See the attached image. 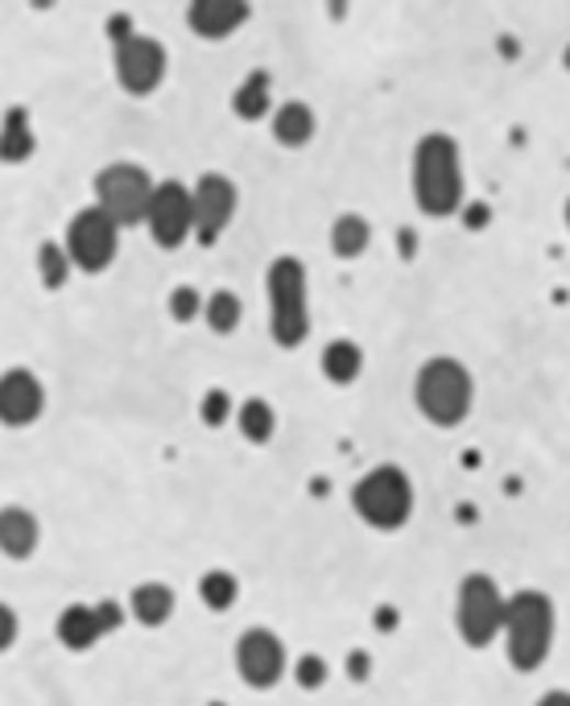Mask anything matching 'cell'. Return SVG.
Wrapping results in <instances>:
<instances>
[{"label": "cell", "mask_w": 570, "mask_h": 706, "mask_svg": "<svg viewBox=\"0 0 570 706\" xmlns=\"http://www.w3.org/2000/svg\"><path fill=\"white\" fill-rule=\"evenodd\" d=\"M199 417H203L208 426H224L227 417H232V396H227L224 389H211V393L203 396V405H199Z\"/></svg>", "instance_id": "28"}, {"label": "cell", "mask_w": 570, "mask_h": 706, "mask_svg": "<svg viewBox=\"0 0 570 706\" xmlns=\"http://www.w3.org/2000/svg\"><path fill=\"white\" fill-rule=\"evenodd\" d=\"M145 224L154 236L157 248H178L194 236V211H190V187L182 182H157L149 211H145Z\"/></svg>", "instance_id": "9"}, {"label": "cell", "mask_w": 570, "mask_h": 706, "mask_svg": "<svg viewBox=\"0 0 570 706\" xmlns=\"http://www.w3.org/2000/svg\"><path fill=\"white\" fill-rule=\"evenodd\" d=\"M18 645V612L9 603H0V653Z\"/></svg>", "instance_id": "30"}, {"label": "cell", "mask_w": 570, "mask_h": 706, "mask_svg": "<svg viewBox=\"0 0 570 706\" xmlns=\"http://www.w3.org/2000/svg\"><path fill=\"white\" fill-rule=\"evenodd\" d=\"M166 46L157 37H145V34H133L124 37L116 46V83L128 91V96H149L161 87L166 79Z\"/></svg>", "instance_id": "10"}, {"label": "cell", "mask_w": 570, "mask_h": 706, "mask_svg": "<svg viewBox=\"0 0 570 706\" xmlns=\"http://www.w3.org/2000/svg\"><path fill=\"white\" fill-rule=\"evenodd\" d=\"M504 640L513 670L534 673L550 657L554 645V603L546 591H517L504 599Z\"/></svg>", "instance_id": "2"}, {"label": "cell", "mask_w": 570, "mask_h": 706, "mask_svg": "<svg viewBox=\"0 0 570 706\" xmlns=\"http://www.w3.org/2000/svg\"><path fill=\"white\" fill-rule=\"evenodd\" d=\"M199 595L208 603L211 612H227L232 603L241 599V583H236V574H227V570H208L203 579H199Z\"/></svg>", "instance_id": "25"}, {"label": "cell", "mask_w": 570, "mask_h": 706, "mask_svg": "<svg viewBox=\"0 0 570 706\" xmlns=\"http://www.w3.org/2000/svg\"><path fill=\"white\" fill-rule=\"evenodd\" d=\"M537 706H570V694H567V690H550V694H546Z\"/></svg>", "instance_id": "32"}, {"label": "cell", "mask_w": 570, "mask_h": 706, "mask_svg": "<svg viewBox=\"0 0 570 706\" xmlns=\"http://www.w3.org/2000/svg\"><path fill=\"white\" fill-rule=\"evenodd\" d=\"M294 677H298V686L302 690H318L323 682H327V661H323L318 653H306L302 661H298Z\"/></svg>", "instance_id": "29"}, {"label": "cell", "mask_w": 570, "mask_h": 706, "mask_svg": "<svg viewBox=\"0 0 570 706\" xmlns=\"http://www.w3.org/2000/svg\"><path fill=\"white\" fill-rule=\"evenodd\" d=\"M364 673H368V657L351 653V677H364Z\"/></svg>", "instance_id": "33"}, {"label": "cell", "mask_w": 570, "mask_h": 706, "mask_svg": "<svg viewBox=\"0 0 570 706\" xmlns=\"http://www.w3.org/2000/svg\"><path fill=\"white\" fill-rule=\"evenodd\" d=\"M34 128H30V116H25V108H13L4 124H0V161H9V166H18L25 157L34 154Z\"/></svg>", "instance_id": "20"}, {"label": "cell", "mask_w": 570, "mask_h": 706, "mask_svg": "<svg viewBox=\"0 0 570 706\" xmlns=\"http://www.w3.org/2000/svg\"><path fill=\"white\" fill-rule=\"evenodd\" d=\"M414 396L426 422H434V426H459V422L471 414L476 384H471V372H467L459 360L434 356V360H426L422 372H417Z\"/></svg>", "instance_id": "4"}, {"label": "cell", "mask_w": 570, "mask_h": 706, "mask_svg": "<svg viewBox=\"0 0 570 706\" xmlns=\"http://www.w3.org/2000/svg\"><path fill=\"white\" fill-rule=\"evenodd\" d=\"M269 96H273L269 70H253V75L232 91V112H236L241 121H260V116H269V104H273Z\"/></svg>", "instance_id": "19"}, {"label": "cell", "mask_w": 570, "mask_h": 706, "mask_svg": "<svg viewBox=\"0 0 570 706\" xmlns=\"http://www.w3.org/2000/svg\"><path fill=\"white\" fill-rule=\"evenodd\" d=\"M236 426H241V434L248 438V442L265 447V442L273 438V430H277L273 405H269V401H260V396H248L241 410H236Z\"/></svg>", "instance_id": "23"}, {"label": "cell", "mask_w": 570, "mask_h": 706, "mask_svg": "<svg viewBox=\"0 0 570 706\" xmlns=\"http://www.w3.org/2000/svg\"><path fill=\"white\" fill-rule=\"evenodd\" d=\"M42 410H46L42 380L34 372H25V368H9L0 377V422L4 426H30V422L42 417Z\"/></svg>", "instance_id": "13"}, {"label": "cell", "mask_w": 570, "mask_h": 706, "mask_svg": "<svg viewBox=\"0 0 570 706\" xmlns=\"http://www.w3.org/2000/svg\"><path fill=\"white\" fill-rule=\"evenodd\" d=\"M273 137L286 149H302L314 137V112L302 100H290L273 112Z\"/></svg>", "instance_id": "17"}, {"label": "cell", "mask_w": 570, "mask_h": 706, "mask_svg": "<svg viewBox=\"0 0 570 706\" xmlns=\"http://www.w3.org/2000/svg\"><path fill=\"white\" fill-rule=\"evenodd\" d=\"M248 18H253V9L244 0H194L187 9V25L199 37H208V42H224Z\"/></svg>", "instance_id": "14"}, {"label": "cell", "mask_w": 570, "mask_h": 706, "mask_svg": "<svg viewBox=\"0 0 570 706\" xmlns=\"http://www.w3.org/2000/svg\"><path fill=\"white\" fill-rule=\"evenodd\" d=\"M104 637V628L96 620V607H83V603H70L67 612L58 616V640L67 645L70 653H83L96 640Z\"/></svg>", "instance_id": "16"}, {"label": "cell", "mask_w": 570, "mask_h": 706, "mask_svg": "<svg viewBox=\"0 0 570 706\" xmlns=\"http://www.w3.org/2000/svg\"><path fill=\"white\" fill-rule=\"evenodd\" d=\"M203 318H208V327L215 330V335H232L244 318L241 298H236L232 290H215L208 302H203Z\"/></svg>", "instance_id": "24"}, {"label": "cell", "mask_w": 570, "mask_h": 706, "mask_svg": "<svg viewBox=\"0 0 570 706\" xmlns=\"http://www.w3.org/2000/svg\"><path fill=\"white\" fill-rule=\"evenodd\" d=\"M567 224H570V199H567Z\"/></svg>", "instance_id": "34"}, {"label": "cell", "mask_w": 570, "mask_h": 706, "mask_svg": "<svg viewBox=\"0 0 570 706\" xmlns=\"http://www.w3.org/2000/svg\"><path fill=\"white\" fill-rule=\"evenodd\" d=\"M121 607H116V603L112 599H104V603H96V620H100V628H104V637L108 632H116V628H121Z\"/></svg>", "instance_id": "31"}, {"label": "cell", "mask_w": 570, "mask_h": 706, "mask_svg": "<svg viewBox=\"0 0 570 706\" xmlns=\"http://www.w3.org/2000/svg\"><path fill=\"white\" fill-rule=\"evenodd\" d=\"M269 290V335L277 347H302L311 335V306H306V265L298 257H277L265 273Z\"/></svg>", "instance_id": "3"}, {"label": "cell", "mask_w": 570, "mask_h": 706, "mask_svg": "<svg viewBox=\"0 0 570 706\" xmlns=\"http://www.w3.org/2000/svg\"><path fill=\"white\" fill-rule=\"evenodd\" d=\"M567 63H570V51H567Z\"/></svg>", "instance_id": "35"}, {"label": "cell", "mask_w": 570, "mask_h": 706, "mask_svg": "<svg viewBox=\"0 0 570 706\" xmlns=\"http://www.w3.org/2000/svg\"><path fill=\"white\" fill-rule=\"evenodd\" d=\"M372 244V224L364 220V215H339L335 224H331V253L335 257H360L364 248Z\"/></svg>", "instance_id": "22"}, {"label": "cell", "mask_w": 570, "mask_h": 706, "mask_svg": "<svg viewBox=\"0 0 570 706\" xmlns=\"http://www.w3.org/2000/svg\"><path fill=\"white\" fill-rule=\"evenodd\" d=\"M236 670L248 686L273 690L286 673V645L269 632V628H248L236 645Z\"/></svg>", "instance_id": "12"}, {"label": "cell", "mask_w": 570, "mask_h": 706, "mask_svg": "<svg viewBox=\"0 0 570 706\" xmlns=\"http://www.w3.org/2000/svg\"><path fill=\"white\" fill-rule=\"evenodd\" d=\"M364 372V351L351 339H335L323 347V377L331 384H351Z\"/></svg>", "instance_id": "21"}, {"label": "cell", "mask_w": 570, "mask_h": 706, "mask_svg": "<svg viewBox=\"0 0 570 706\" xmlns=\"http://www.w3.org/2000/svg\"><path fill=\"white\" fill-rule=\"evenodd\" d=\"M37 277L46 290H63L70 281V257L63 244H42L37 248Z\"/></svg>", "instance_id": "26"}, {"label": "cell", "mask_w": 570, "mask_h": 706, "mask_svg": "<svg viewBox=\"0 0 570 706\" xmlns=\"http://www.w3.org/2000/svg\"><path fill=\"white\" fill-rule=\"evenodd\" d=\"M351 504L372 529H401L414 513V483L401 467H372L351 488Z\"/></svg>", "instance_id": "5"}, {"label": "cell", "mask_w": 570, "mask_h": 706, "mask_svg": "<svg viewBox=\"0 0 570 706\" xmlns=\"http://www.w3.org/2000/svg\"><path fill=\"white\" fill-rule=\"evenodd\" d=\"M414 199L417 208L447 220L463 203V166H459V145L447 133H426L414 149Z\"/></svg>", "instance_id": "1"}, {"label": "cell", "mask_w": 570, "mask_h": 706, "mask_svg": "<svg viewBox=\"0 0 570 706\" xmlns=\"http://www.w3.org/2000/svg\"><path fill=\"white\" fill-rule=\"evenodd\" d=\"M37 541H42V525L30 508H0V553L4 558H30L37 550Z\"/></svg>", "instance_id": "15"}, {"label": "cell", "mask_w": 570, "mask_h": 706, "mask_svg": "<svg viewBox=\"0 0 570 706\" xmlns=\"http://www.w3.org/2000/svg\"><path fill=\"white\" fill-rule=\"evenodd\" d=\"M63 248H67L70 265H79L83 273H104L121 253V227L112 224L104 211L87 208L70 220Z\"/></svg>", "instance_id": "8"}, {"label": "cell", "mask_w": 570, "mask_h": 706, "mask_svg": "<svg viewBox=\"0 0 570 706\" xmlns=\"http://www.w3.org/2000/svg\"><path fill=\"white\" fill-rule=\"evenodd\" d=\"M154 178L137 161H112L96 173V211H104L116 227L145 224V211L154 199Z\"/></svg>", "instance_id": "6"}, {"label": "cell", "mask_w": 570, "mask_h": 706, "mask_svg": "<svg viewBox=\"0 0 570 706\" xmlns=\"http://www.w3.org/2000/svg\"><path fill=\"white\" fill-rule=\"evenodd\" d=\"M128 612H133L145 628H157V624H166L174 616V591L166 583L133 586V595H128Z\"/></svg>", "instance_id": "18"}, {"label": "cell", "mask_w": 570, "mask_h": 706, "mask_svg": "<svg viewBox=\"0 0 570 706\" xmlns=\"http://www.w3.org/2000/svg\"><path fill=\"white\" fill-rule=\"evenodd\" d=\"M199 314H203V298H199V290H190V285L170 290V318L174 323H190V318H199Z\"/></svg>", "instance_id": "27"}, {"label": "cell", "mask_w": 570, "mask_h": 706, "mask_svg": "<svg viewBox=\"0 0 570 706\" xmlns=\"http://www.w3.org/2000/svg\"><path fill=\"white\" fill-rule=\"evenodd\" d=\"M236 187L227 182L224 173H203L194 187H190V211H194V236L203 244H215L220 232L232 224L236 215Z\"/></svg>", "instance_id": "11"}, {"label": "cell", "mask_w": 570, "mask_h": 706, "mask_svg": "<svg viewBox=\"0 0 570 706\" xmlns=\"http://www.w3.org/2000/svg\"><path fill=\"white\" fill-rule=\"evenodd\" d=\"M455 628L463 645L471 649H488L492 640L501 637L504 628V595L501 586L492 583L488 574H467L459 583V599H455Z\"/></svg>", "instance_id": "7"}]
</instances>
